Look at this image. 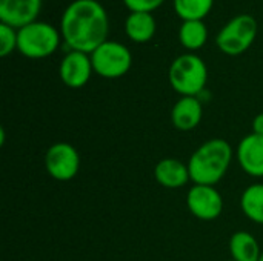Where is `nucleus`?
Wrapping results in <instances>:
<instances>
[{"label": "nucleus", "instance_id": "obj_7", "mask_svg": "<svg viewBox=\"0 0 263 261\" xmlns=\"http://www.w3.org/2000/svg\"><path fill=\"white\" fill-rule=\"evenodd\" d=\"M45 168L54 180H72L80 168V155L72 145L65 142L55 143L45 154Z\"/></svg>", "mask_w": 263, "mask_h": 261}, {"label": "nucleus", "instance_id": "obj_18", "mask_svg": "<svg viewBox=\"0 0 263 261\" xmlns=\"http://www.w3.org/2000/svg\"><path fill=\"white\" fill-rule=\"evenodd\" d=\"M213 3L214 0H174V9L183 22L202 20L210 14Z\"/></svg>", "mask_w": 263, "mask_h": 261}, {"label": "nucleus", "instance_id": "obj_17", "mask_svg": "<svg viewBox=\"0 0 263 261\" xmlns=\"http://www.w3.org/2000/svg\"><path fill=\"white\" fill-rule=\"evenodd\" d=\"M208 38V29L202 20H188L183 22L179 29V40L183 48L190 51L200 49Z\"/></svg>", "mask_w": 263, "mask_h": 261}, {"label": "nucleus", "instance_id": "obj_1", "mask_svg": "<svg viewBox=\"0 0 263 261\" xmlns=\"http://www.w3.org/2000/svg\"><path fill=\"white\" fill-rule=\"evenodd\" d=\"M109 20L97 0L71 2L60 20V32L71 51L91 54L106 42Z\"/></svg>", "mask_w": 263, "mask_h": 261}, {"label": "nucleus", "instance_id": "obj_14", "mask_svg": "<svg viewBox=\"0 0 263 261\" xmlns=\"http://www.w3.org/2000/svg\"><path fill=\"white\" fill-rule=\"evenodd\" d=\"M126 35L136 43H146L156 34V20L151 12H131L125 22Z\"/></svg>", "mask_w": 263, "mask_h": 261}, {"label": "nucleus", "instance_id": "obj_21", "mask_svg": "<svg viewBox=\"0 0 263 261\" xmlns=\"http://www.w3.org/2000/svg\"><path fill=\"white\" fill-rule=\"evenodd\" d=\"M253 134L263 135V112L256 115L254 120H253Z\"/></svg>", "mask_w": 263, "mask_h": 261}, {"label": "nucleus", "instance_id": "obj_4", "mask_svg": "<svg viewBox=\"0 0 263 261\" xmlns=\"http://www.w3.org/2000/svg\"><path fill=\"white\" fill-rule=\"evenodd\" d=\"M60 45V32L49 23L32 22L17 29V51L28 58H45Z\"/></svg>", "mask_w": 263, "mask_h": 261}, {"label": "nucleus", "instance_id": "obj_5", "mask_svg": "<svg viewBox=\"0 0 263 261\" xmlns=\"http://www.w3.org/2000/svg\"><path fill=\"white\" fill-rule=\"evenodd\" d=\"M257 22L253 15L240 14L231 18L217 34V48L228 55L243 54L256 40Z\"/></svg>", "mask_w": 263, "mask_h": 261}, {"label": "nucleus", "instance_id": "obj_22", "mask_svg": "<svg viewBox=\"0 0 263 261\" xmlns=\"http://www.w3.org/2000/svg\"><path fill=\"white\" fill-rule=\"evenodd\" d=\"M259 261H263V251H262V255H260V258H259Z\"/></svg>", "mask_w": 263, "mask_h": 261}, {"label": "nucleus", "instance_id": "obj_13", "mask_svg": "<svg viewBox=\"0 0 263 261\" xmlns=\"http://www.w3.org/2000/svg\"><path fill=\"white\" fill-rule=\"evenodd\" d=\"M156 182L166 189H179L183 188L190 180L188 165L177 158H163L154 168Z\"/></svg>", "mask_w": 263, "mask_h": 261}, {"label": "nucleus", "instance_id": "obj_12", "mask_svg": "<svg viewBox=\"0 0 263 261\" xmlns=\"http://www.w3.org/2000/svg\"><path fill=\"white\" fill-rule=\"evenodd\" d=\"M203 106L199 97H180L171 111V122L179 131H193L202 122Z\"/></svg>", "mask_w": 263, "mask_h": 261}, {"label": "nucleus", "instance_id": "obj_9", "mask_svg": "<svg viewBox=\"0 0 263 261\" xmlns=\"http://www.w3.org/2000/svg\"><path fill=\"white\" fill-rule=\"evenodd\" d=\"M91 55L80 51H69L60 63V78L68 88H82L85 86L92 74Z\"/></svg>", "mask_w": 263, "mask_h": 261}, {"label": "nucleus", "instance_id": "obj_16", "mask_svg": "<svg viewBox=\"0 0 263 261\" xmlns=\"http://www.w3.org/2000/svg\"><path fill=\"white\" fill-rule=\"evenodd\" d=\"M240 209L247 218L263 225V183L251 185L242 192Z\"/></svg>", "mask_w": 263, "mask_h": 261}, {"label": "nucleus", "instance_id": "obj_19", "mask_svg": "<svg viewBox=\"0 0 263 261\" xmlns=\"http://www.w3.org/2000/svg\"><path fill=\"white\" fill-rule=\"evenodd\" d=\"M17 49V29L2 23L0 25V55L6 57Z\"/></svg>", "mask_w": 263, "mask_h": 261}, {"label": "nucleus", "instance_id": "obj_3", "mask_svg": "<svg viewBox=\"0 0 263 261\" xmlns=\"http://www.w3.org/2000/svg\"><path fill=\"white\" fill-rule=\"evenodd\" d=\"M168 78L182 97H199L208 82V68L196 54H182L171 63Z\"/></svg>", "mask_w": 263, "mask_h": 261}, {"label": "nucleus", "instance_id": "obj_20", "mask_svg": "<svg viewBox=\"0 0 263 261\" xmlns=\"http://www.w3.org/2000/svg\"><path fill=\"white\" fill-rule=\"evenodd\" d=\"M165 0H123L131 12H153Z\"/></svg>", "mask_w": 263, "mask_h": 261}, {"label": "nucleus", "instance_id": "obj_10", "mask_svg": "<svg viewBox=\"0 0 263 261\" xmlns=\"http://www.w3.org/2000/svg\"><path fill=\"white\" fill-rule=\"evenodd\" d=\"M42 9V0H0V20L15 29H20L37 20Z\"/></svg>", "mask_w": 263, "mask_h": 261}, {"label": "nucleus", "instance_id": "obj_8", "mask_svg": "<svg viewBox=\"0 0 263 261\" xmlns=\"http://www.w3.org/2000/svg\"><path fill=\"white\" fill-rule=\"evenodd\" d=\"M186 206L196 218L211 222L222 214L223 198L214 186L194 185L186 194Z\"/></svg>", "mask_w": 263, "mask_h": 261}, {"label": "nucleus", "instance_id": "obj_6", "mask_svg": "<svg viewBox=\"0 0 263 261\" xmlns=\"http://www.w3.org/2000/svg\"><path fill=\"white\" fill-rule=\"evenodd\" d=\"M89 55L94 72L103 78H119L125 75L133 65V55L129 49L125 45L112 40H106Z\"/></svg>", "mask_w": 263, "mask_h": 261}, {"label": "nucleus", "instance_id": "obj_15", "mask_svg": "<svg viewBox=\"0 0 263 261\" xmlns=\"http://www.w3.org/2000/svg\"><path fill=\"white\" fill-rule=\"evenodd\" d=\"M230 254L234 261H259L262 251L254 235L247 231H239L230 238Z\"/></svg>", "mask_w": 263, "mask_h": 261}, {"label": "nucleus", "instance_id": "obj_23", "mask_svg": "<svg viewBox=\"0 0 263 261\" xmlns=\"http://www.w3.org/2000/svg\"><path fill=\"white\" fill-rule=\"evenodd\" d=\"M228 261H234V260H228Z\"/></svg>", "mask_w": 263, "mask_h": 261}, {"label": "nucleus", "instance_id": "obj_2", "mask_svg": "<svg viewBox=\"0 0 263 261\" xmlns=\"http://www.w3.org/2000/svg\"><path fill=\"white\" fill-rule=\"evenodd\" d=\"M233 160V148L223 138H211L200 145L188 160L190 177L194 185H217Z\"/></svg>", "mask_w": 263, "mask_h": 261}, {"label": "nucleus", "instance_id": "obj_11", "mask_svg": "<svg viewBox=\"0 0 263 261\" xmlns=\"http://www.w3.org/2000/svg\"><path fill=\"white\" fill-rule=\"evenodd\" d=\"M240 168L251 177H263V135L243 137L236 151Z\"/></svg>", "mask_w": 263, "mask_h": 261}]
</instances>
